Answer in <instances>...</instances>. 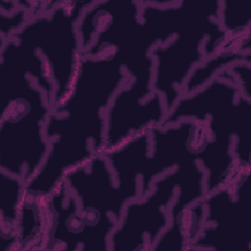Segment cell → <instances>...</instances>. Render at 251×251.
I'll list each match as a JSON object with an SVG mask.
<instances>
[{
    "label": "cell",
    "instance_id": "obj_1",
    "mask_svg": "<svg viewBox=\"0 0 251 251\" xmlns=\"http://www.w3.org/2000/svg\"><path fill=\"white\" fill-rule=\"evenodd\" d=\"M128 79L114 54L81 58L68 96L47 118L49 150L36 175L25 183L26 197L45 201L68 173L102 154L106 110Z\"/></svg>",
    "mask_w": 251,
    "mask_h": 251
},
{
    "label": "cell",
    "instance_id": "obj_2",
    "mask_svg": "<svg viewBox=\"0 0 251 251\" xmlns=\"http://www.w3.org/2000/svg\"><path fill=\"white\" fill-rule=\"evenodd\" d=\"M184 120L206 127V140L197 156L206 175V194L226 185L236 170L251 171V99L240 93L228 70L182 95L163 125Z\"/></svg>",
    "mask_w": 251,
    "mask_h": 251
},
{
    "label": "cell",
    "instance_id": "obj_3",
    "mask_svg": "<svg viewBox=\"0 0 251 251\" xmlns=\"http://www.w3.org/2000/svg\"><path fill=\"white\" fill-rule=\"evenodd\" d=\"M0 60V170L25 183L47 156L45 124L52 104L18 63L7 57Z\"/></svg>",
    "mask_w": 251,
    "mask_h": 251
},
{
    "label": "cell",
    "instance_id": "obj_4",
    "mask_svg": "<svg viewBox=\"0 0 251 251\" xmlns=\"http://www.w3.org/2000/svg\"><path fill=\"white\" fill-rule=\"evenodd\" d=\"M221 0L176 1L172 9L173 37L151 50L153 89L168 112L181 97L191 72L204 59L226 48L229 39L219 22Z\"/></svg>",
    "mask_w": 251,
    "mask_h": 251
},
{
    "label": "cell",
    "instance_id": "obj_5",
    "mask_svg": "<svg viewBox=\"0 0 251 251\" xmlns=\"http://www.w3.org/2000/svg\"><path fill=\"white\" fill-rule=\"evenodd\" d=\"M93 1H58L49 11L32 16L12 37L34 50L45 62L54 87L52 109L68 96L82 51L77 25Z\"/></svg>",
    "mask_w": 251,
    "mask_h": 251
},
{
    "label": "cell",
    "instance_id": "obj_6",
    "mask_svg": "<svg viewBox=\"0 0 251 251\" xmlns=\"http://www.w3.org/2000/svg\"><path fill=\"white\" fill-rule=\"evenodd\" d=\"M250 173L236 172L226 185L204 196V226L189 250L251 251Z\"/></svg>",
    "mask_w": 251,
    "mask_h": 251
},
{
    "label": "cell",
    "instance_id": "obj_7",
    "mask_svg": "<svg viewBox=\"0 0 251 251\" xmlns=\"http://www.w3.org/2000/svg\"><path fill=\"white\" fill-rule=\"evenodd\" d=\"M177 166L154 180L147 194L129 201L110 236V251H152L171 225V207L187 166Z\"/></svg>",
    "mask_w": 251,
    "mask_h": 251
},
{
    "label": "cell",
    "instance_id": "obj_8",
    "mask_svg": "<svg viewBox=\"0 0 251 251\" xmlns=\"http://www.w3.org/2000/svg\"><path fill=\"white\" fill-rule=\"evenodd\" d=\"M44 208L46 227L43 250L110 251L113 229L87 222L65 180L44 201Z\"/></svg>",
    "mask_w": 251,
    "mask_h": 251
},
{
    "label": "cell",
    "instance_id": "obj_9",
    "mask_svg": "<svg viewBox=\"0 0 251 251\" xmlns=\"http://www.w3.org/2000/svg\"><path fill=\"white\" fill-rule=\"evenodd\" d=\"M167 114L161 94L128 79L106 110L102 154L119 148L138 133L162 126Z\"/></svg>",
    "mask_w": 251,
    "mask_h": 251
},
{
    "label": "cell",
    "instance_id": "obj_10",
    "mask_svg": "<svg viewBox=\"0 0 251 251\" xmlns=\"http://www.w3.org/2000/svg\"><path fill=\"white\" fill-rule=\"evenodd\" d=\"M64 180L89 224L118 225L128 201L103 154L95 155L86 164L68 173Z\"/></svg>",
    "mask_w": 251,
    "mask_h": 251
},
{
    "label": "cell",
    "instance_id": "obj_11",
    "mask_svg": "<svg viewBox=\"0 0 251 251\" xmlns=\"http://www.w3.org/2000/svg\"><path fill=\"white\" fill-rule=\"evenodd\" d=\"M197 126L196 121L184 120L158 126L149 130L150 151L140 181V197L147 194L154 180L166 173L187 162H198L193 150Z\"/></svg>",
    "mask_w": 251,
    "mask_h": 251
},
{
    "label": "cell",
    "instance_id": "obj_12",
    "mask_svg": "<svg viewBox=\"0 0 251 251\" xmlns=\"http://www.w3.org/2000/svg\"><path fill=\"white\" fill-rule=\"evenodd\" d=\"M250 40V35L232 40L226 48L204 59L191 72L182 88L181 96L205 86L219 74L236 63L251 62Z\"/></svg>",
    "mask_w": 251,
    "mask_h": 251
},
{
    "label": "cell",
    "instance_id": "obj_13",
    "mask_svg": "<svg viewBox=\"0 0 251 251\" xmlns=\"http://www.w3.org/2000/svg\"><path fill=\"white\" fill-rule=\"evenodd\" d=\"M1 241L4 250H16V229L25 196V181L0 170Z\"/></svg>",
    "mask_w": 251,
    "mask_h": 251
},
{
    "label": "cell",
    "instance_id": "obj_14",
    "mask_svg": "<svg viewBox=\"0 0 251 251\" xmlns=\"http://www.w3.org/2000/svg\"><path fill=\"white\" fill-rule=\"evenodd\" d=\"M219 22L229 41L251 34L249 2L221 0Z\"/></svg>",
    "mask_w": 251,
    "mask_h": 251
},
{
    "label": "cell",
    "instance_id": "obj_15",
    "mask_svg": "<svg viewBox=\"0 0 251 251\" xmlns=\"http://www.w3.org/2000/svg\"><path fill=\"white\" fill-rule=\"evenodd\" d=\"M19 7L11 13L0 12L1 18V43L11 39L32 17L31 13L18 1Z\"/></svg>",
    "mask_w": 251,
    "mask_h": 251
},
{
    "label": "cell",
    "instance_id": "obj_16",
    "mask_svg": "<svg viewBox=\"0 0 251 251\" xmlns=\"http://www.w3.org/2000/svg\"><path fill=\"white\" fill-rule=\"evenodd\" d=\"M227 70L238 85L240 93L251 99V62H239Z\"/></svg>",
    "mask_w": 251,
    "mask_h": 251
}]
</instances>
